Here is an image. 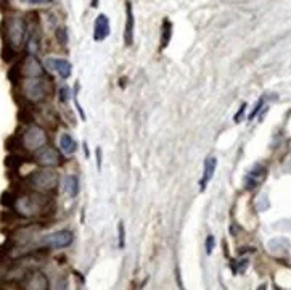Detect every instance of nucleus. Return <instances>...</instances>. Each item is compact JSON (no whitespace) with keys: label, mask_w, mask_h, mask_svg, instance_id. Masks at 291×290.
Listing matches in <instances>:
<instances>
[{"label":"nucleus","mask_w":291,"mask_h":290,"mask_svg":"<svg viewBox=\"0 0 291 290\" xmlns=\"http://www.w3.org/2000/svg\"><path fill=\"white\" fill-rule=\"evenodd\" d=\"M28 26L26 21L21 16H8L3 20L2 34H3V44H7L13 49H20L26 39Z\"/></svg>","instance_id":"f257e3e1"},{"label":"nucleus","mask_w":291,"mask_h":290,"mask_svg":"<svg viewBox=\"0 0 291 290\" xmlns=\"http://www.w3.org/2000/svg\"><path fill=\"white\" fill-rule=\"evenodd\" d=\"M28 182L37 192H52L58 187V174L49 168L39 169L29 174Z\"/></svg>","instance_id":"f03ea898"},{"label":"nucleus","mask_w":291,"mask_h":290,"mask_svg":"<svg viewBox=\"0 0 291 290\" xmlns=\"http://www.w3.org/2000/svg\"><path fill=\"white\" fill-rule=\"evenodd\" d=\"M45 144H47V134L44 129L39 126H29L25 131V134L21 135V145L25 147L26 150L35 152Z\"/></svg>","instance_id":"7ed1b4c3"},{"label":"nucleus","mask_w":291,"mask_h":290,"mask_svg":"<svg viewBox=\"0 0 291 290\" xmlns=\"http://www.w3.org/2000/svg\"><path fill=\"white\" fill-rule=\"evenodd\" d=\"M23 92L29 102H42L47 96V87L44 79L39 78H28L23 84Z\"/></svg>","instance_id":"20e7f679"},{"label":"nucleus","mask_w":291,"mask_h":290,"mask_svg":"<svg viewBox=\"0 0 291 290\" xmlns=\"http://www.w3.org/2000/svg\"><path fill=\"white\" fill-rule=\"evenodd\" d=\"M34 160L37 161V164H40V166H44V168H55L61 161L57 150L49 145H42L40 149L35 150Z\"/></svg>","instance_id":"39448f33"},{"label":"nucleus","mask_w":291,"mask_h":290,"mask_svg":"<svg viewBox=\"0 0 291 290\" xmlns=\"http://www.w3.org/2000/svg\"><path fill=\"white\" fill-rule=\"evenodd\" d=\"M71 242H73V232L71 230H58V232L42 237L40 245L45 248H64L71 245Z\"/></svg>","instance_id":"423d86ee"},{"label":"nucleus","mask_w":291,"mask_h":290,"mask_svg":"<svg viewBox=\"0 0 291 290\" xmlns=\"http://www.w3.org/2000/svg\"><path fill=\"white\" fill-rule=\"evenodd\" d=\"M21 74L26 78H39L44 74V68L35 55H28L25 60H21Z\"/></svg>","instance_id":"0eeeda50"},{"label":"nucleus","mask_w":291,"mask_h":290,"mask_svg":"<svg viewBox=\"0 0 291 290\" xmlns=\"http://www.w3.org/2000/svg\"><path fill=\"white\" fill-rule=\"evenodd\" d=\"M110 35V20L105 15H98L93 25V40L102 42Z\"/></svg>","instance_id":"6e6552de"},{"label":"nucleus","mask_w":291,"mask_h":290,"mask_svg":"<svg viewBox=\"0 0 291 290\" xmlns=\"http://www.w3.org/2000/svg\"><path fill=\"white\" fill-rule=\"evenodd\" d=\"M265 177V168L262 164H256L249 173L246 174V179H245V187L248 191H253V189H256L261 182L264 181Z\"/></svg>","instance_id":"1a4fd4ad"},{"label":"nucleus","mask_w":291,"mask_h":290,"mask_svg":"<svg viewBox=\"0 0 291 290\" xmlns=\"http://www.w3.org/2000/svg\"><path fill=\"white\" fill-rule=\"evenodd\" d=\"M45 64L49 66L50 69L57 71L58 74L61 76V78H69L71 76V63L68 60H64V58H47Z\"/></svg>","instance_id":"9d476101"},{"label":"nucleus","mask_w":291,"mask_h":290,"mask_svg":"<svg viewBox=\"0 0 291 290\" xmlns=\"http://www.w3.org/2000/svg\"><path fill=\"white\" fill-rule=\"evenodd\" d=\"M26 289H37V290H44L49 289V281L47 277L40 273V271H34V273L29 274V277L26 279Z\"/></svg>","instance_id":"9b49d317"},{"label":"nucleus","mask_w":291,"mask_h":290,"mask_svg":"<svg viewBox=\"0 0 291 290\" xmlns=\"http://www.w3.org/2000/svg\"><path fill=\"white\" fill-rule=\"evenodd\" d=\"M216 166H217V160L214 157H209V158L206 160L203 177H201V181H200V189H201V191H204L206 186H207V182L212 179V176H214V171H216Z\"/></svg>","instance_id":"f8f14e48"},{"label":"nucleus","mask_w":291,"mask_h":290,"mask_svg":"<svg viewBox=\"0 0 291 290\" xmlns=\"http://www.w3.org/2000/svg\"><path fill=\"white\" fill-rule=\"evenodd\" d=\"M132 35H134V13H132V5L130 2L126 3V45L132 44Z\"/></svg>","instance_id":"ddd939ff"},{"label":"nucleus","mask_w":291,"mask_h":290,"mask_svg":"<svg viewBox=\"0 0 291 290\" xmlns=\"http://www.w3.org/2000/svg\"><path fill=\"white\" fill-rule=\"evenodd\" d=\"M60 149L64 153H74L77 150V142L69 134H63L60 137Z\"/></svg>","instance_id":"4468645a"},{"label":"nucleus","mask_w":291,"mask_h":290,"mask_svg":"<svg viewBox=\"0 0 291 290\" xmlns=\"http://www.w3.org/2000/svg\"><path fill=\"white\" fill-rule=\"evenodd\" d=\"M64 186H66V192L71 197H76L79 193V179H77V176H68L66 181H64Z\"/></svg>","instance_id":"2eb2a0df"},{"label":"nucleus","mask_w":291,"mask_h":290,"mask_svg":"<svg viewBox=\"0 0 291 290\" xmlns=\"http://www.w3.org/2000/svg\"><path fill=\"white\" fill-rule=\"evenodd\" d=\"M23 163H25V158L20 157L18 153H10V155L5 158V164H7V168L10 169H18Z\"/></svg>","instance_id":"dca6fc26"},{"label":"nucleus","mask_w":291,"mask_h":290,"mask_svg":"<svg viewBox=\"0 0 291 290\" xmlns=\"http://www.w3.org/2000/svg\"><path fill=\"white\" fill-rule=\"evenodd\" d=\"M16 203V195L11 191H5L2 195H0V205L8 206V208H13Z\"/></svg>","instance_id":"f3484780"},{"label":"nucleus","mask_w":291,"mask_h":290,"mask_svg":"<svg viewBox=\"0 0 291 290\" xmlns=\"http://www.w3.org/2000/svg\"><path fill=\"white\" fill-rule=\"evenodd\" d=\"M171 35H172V25L169 23V20H164V23H163V45H161L163 49L169 44Z\"/></svg>","instance_id":"a211bd4d"},{"label":"nucleus","mask_w":291,"mask_h":290,"mask_svg":"<svg viewBox=\"0 0 291 290\" xmlns=\"http://www.w3.org/2000/svg\"><path fill=\"white\" fill-rule=\"evenodd\" d=\"M28 52H29V55H35V53L39 52V37H37V34H31V37H29Z\"/></svg>","instance_id":"6ab92c4d"},{"label":"nucleus","mask_w":291,"mask_h":290,"mask_svg":"<svg viewBox=\"0 0 291 290\" xmlns=\"http://www.w3.org/2000/svg\"><path fill=\"white\" fill-rule=\"evenodd\" d=\"M117 237H119V247L124 248V245H126V229H124L122 223H119V226H117Z\"/></svg>","instance_id":"aec40b11"},{"label":"nucleus","mask_w":291,"mask_h":290,"mask_svg":"<svg viewBox=\"0 0 291 290\" xmlns=\"http://www.w3.org/2000/svg\"><path fill=\"white\" fill-rule=\"evenodd\" d=\"M262 106H264V98H261L259 102L256 103V106H254V108H253V111H251V113H249L248 120H254V118H256V116L259 115V111L262 110Z\"/></svg>","instance_id":"412c9836"},{"label":"nucleus","mask_w":291,"mask_h":290,"mask_svg":"<svg viewBox=\"0 0 291 290\" xmlns=\"http://www.w3.org/2000/svg\"><path fill=\"white\" fill-rule=\"evenodd\" d=\"M212 250H214V237L209 235V237L206 239V253L207 255H211Z\"/></svg>","instance_id":"4be33fe9"},{"label":"nucleus","mask_w":291,"mask_h":290,"mask_svg":"<svg viewBox=\"0 0 291 290\" xmlns=\"http://www.w3.org/2000/svg\"><path fill=\"white\" fill-rule=\"evenodd\" d=\"M245 108H246V103H241V106H240V111H238V113H236V115H235V118H233V120H235L236 123H240V121H241L243 113H245Z\"/></svg>","instance_id":"5701e85b"},{"label":"nucleus","mask_w":291,"mask_h":290,"mask_svg":"<svg viewBox=\"0 0 291 290\" xmlns=\"http://www.w3.org/2000/svg\"><path fill=\"white\" fill-rule=\"evenodd\" d=\"M26 2L32 5H47V3H52L53 0H26Z\"/></svg>","instance_id":"b1692460"},{"label":"nucleus","mask_w":291,"mask_h":290,"mask_svg":"<svg viewBox=\"0 0 291 290\" xmlns=\"http://www.w3.org/2000/svg\"><path fill=\"white\" fill-rule=\"evenodd\" d=\"M68 94H69L68 87H61V92H60V98H61V102H66V100H68Z\"/></svg>","instance_id":"393cba45"},{"label":"nucleus","mask_w":291,"mask_h":290,"mask_svg":"<svg viewBox=\"0 0 291 290\" xmlns=\"http://www.w3.org/2000/svg\"><path fill=\"white\" fill-rule=\"evenodd\" d=\"M58 39H60L63 44L66 42V32H64V29H60V31H58Z\"/></svg>","instance_id":"a878e982"},{"label":"nucleus","mask_w":291,"mask_h":290,"mask_svg":"<svg viewBox=\"0 0 291 290\" xmlns=\"http://www.w3.org/2000/svg\"><path fill=\"white\" fill-rule=\"evenodd\" d=\"M98 5V0H92V7H97Z\"/></svg>","instance_id":"bb28decb"},{"label":"nucleus","mask_w":291,"mask_h":290,"mask_svg":"<svg viewBox=\"0 0 291 290\" xmlns=\"http://www.w3.org/2000/svg\"><path fill=\"white\" fill-rule=\"evenodd\" d=\"M0 2H8V0H0Z\"/></svg>","instance_id":"cd10ccee"}]
</instances>
